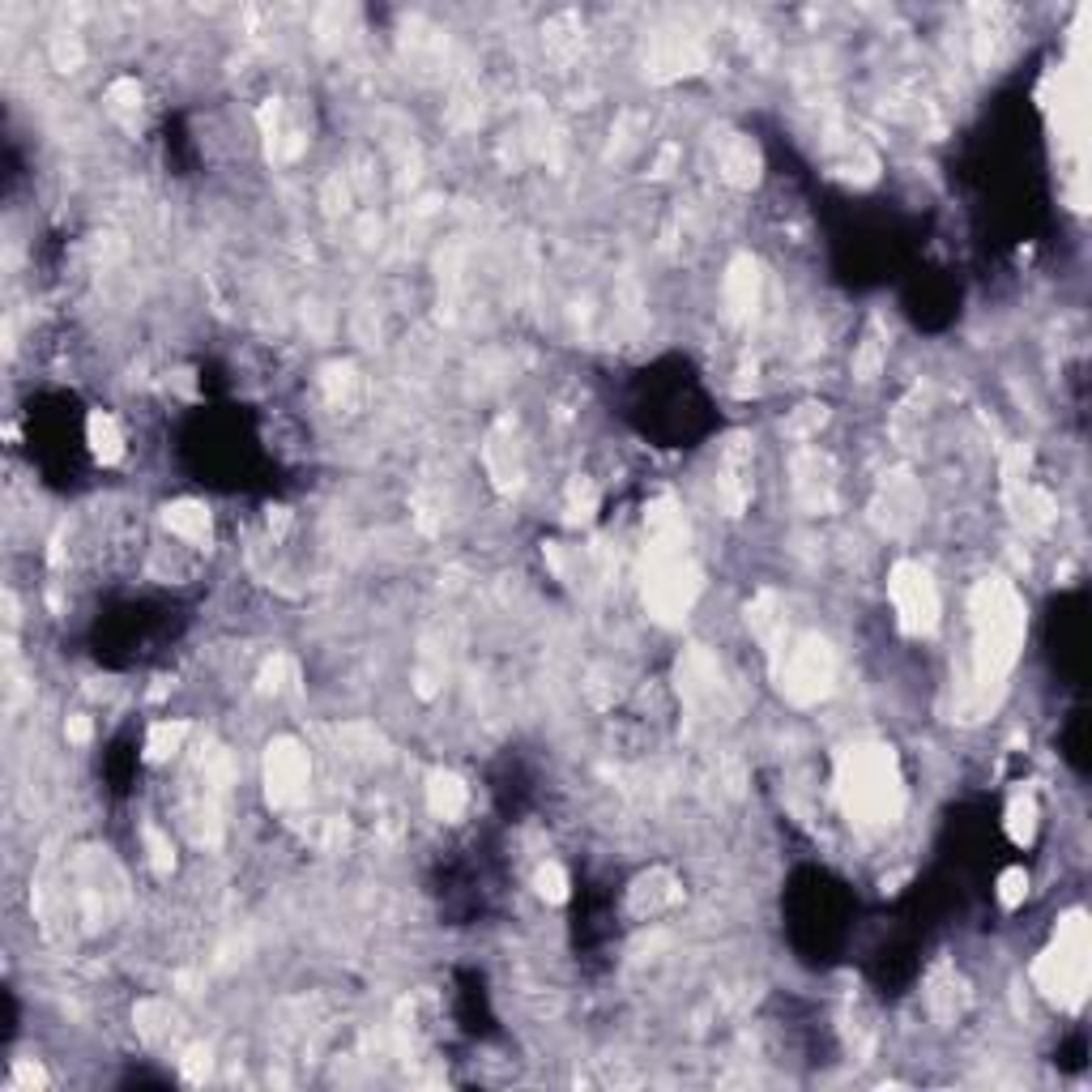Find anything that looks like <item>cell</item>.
Listing matches in <instances>:
<instances>
[{"label": "cell", "instance_id": "obj_3", "mask_svg": "<svg viewBox=\"0 0 1092 1092\" xmlns=\"http://www.w3.org/2000/svg\"><path fill=\"white\" fill-rule=\"evenodd\" d=\"M167 525H172L180 538H188V542H205L209 513H205L201 504H176V508H167Z\"/></svg>", "mask_w": 1092, "mask_h": 1092}, {"label": "cell", "instance_id": "obj_4", "mask_svg": "<svg viewBox=\"0 0 1092 1092\" xmlns=\"http://www.w3.org/2000/svg\"><path fill=\"white\" fill-rule=\"evenodd\" d=\"M431 811L435 815H444V819H453L461 807H466V786L457 781V776H435L431 781Z\"/></svg>", "mask_w": 1092, "mask_h": 1092}, {"label": "cell", "instance_id": "obj_1", "mask_svg": "<svg viewBox=\"0 0 1092 1092\" xmlns=\"http://www.w3.org/2000/svg\"><path fill=\"white\" fill-rule=\"evenodd\" d=\"M892 606H896V615H901V623L909 627V632H927V627H935V619H939V594L931 585V576L921 568H913V564L896 568Z\"/></svg>", "mask_w": 1092, "mask_h": 1092}, {"label": "cell", "instance_id": "obj_2", "mask_svg": "<svg viewBox=\"0 0 1092 1092\" xmlns=\"http://www.w3.org/2000/svg\"><path fill=\"white\" fill-rule=\"evenodd\" d=\"M86 440H90V448H94V457H99V461H115L120 453H125V435H120V423L111 415H103V410H94V415H90Z\"/></svg>", "mask_w": 1092, "mask_h": 1092}, {"label": "cell", "instance_id": "obj_5", "mask_svg": "<svg viewBox=\"0 0 1092 1092\" xmlns=\"http://www.w3.org/2000/svg\"><path fill=\"white\" fill-rule=\"evenodd\" d=\"M1029 896V875L1025 870H1007V875L999 880V901L1007 905V909H1015Z\"/></svg>", "mask_w": 1092, "mask_h": 1092}]
</instances>
